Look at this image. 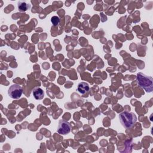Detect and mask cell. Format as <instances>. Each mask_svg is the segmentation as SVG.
<instances>
[{
    "label": "cell",
    "mask_w": 153,
    "mask_h": 153,
    "mask_svg": "<svg viewBox=\"0 0 153 153\" xmlns=\"http://www.w3.org/2000/svg\"><path fill=\"white\" fill-rule=\"evenodd\" d=\"M119 119L122 126L126 128H131L137 121V117L134 113L126 111L119 115Z\"/></svg>",
    "instance_id": "1"
},
{
    "label": "cell",
    "mask_w": 153,
    "mask_h": 153,
    "mask_svg": "<svg viewBox=\"0 0 153 153\" xmlns=\"http://www.w3.org/2000/svg\"><path fill=\"white\" fill-rule=\"evenodd\" d=\"M138 84L146 92H151L153 87V79L151 76H147L143 73L137 74Z\"/></svg>",
    "instance_id": "2"
},
{
    "label": "cell",
    "mask_w": 153,
    "mask_h": 153,
    "mask_svg": "<svg viewBox=\"0 0 153 153\" xmlns=\"http://www.w3.org/2000/svg\"><path fill=\"white\" fill-rule=\"evenodd\" d=\"M23 93V88L19 84H13L10 87L8 90V96L14 99H19L21 97Z\"/></svg>",
    "instance_id": "3"
},
{
    "label": "cell",
    "mask_w": 153,
    "mask_h": 153,
    "mask_svg": "<svg viewBox=\"0 0 153 153\" xmlns=\"http://www.w3.org/2000/svg\"><path fill=\"white\" fill-rule=\"evenodd\" d=\"M71 126L69 123L68 121L60 120L59 121L58 127H57V132L60 134H66L71 131Z\"/></svg>",
    "instance_id": "4"
},
{
    "label": "cell",
    "mask_w": 153,
    "mask_h": 153,
    "mask_svg": "<svg viewBox=\"0 0 153 153\" xmlns=\"http://www.w3.org/2000/svg\"><path fill=\"white\" fill-rule=\"evenodd\" d=\"M18 10L20 12H25L30 8V4L26 1H20L17 3Z\"/></svg>",
    "instance_id": "5"
},
{
    "label": "cell",
    "mask_w": 153,
    "mask_h": 153,
    "mask_svg": "<svg viewBox=\"0 0 153 153\" xmlns=\"http://www.w3.org/2000/svg\"><path fill=\"white\" fill-rule=\"evenodd\" d=\"M33 97L36 100H41L44 97V92L40 87H35L32 90Z\"/></svg>",
    "instance_id": "6"
},
{
    "label": "cell",
    "mask_w": 153,
    "mask_h": 153,
    "mask_svg": "<svg viewBox=\"0 0 153 153\" xmlns=\"http://www.w3.org/2000/svg\"><path fill=\"white\" fill-rule=\"evenodd\" d=\"M90 87L89 85L87 83L84 82H79L78 84L77 87V90L78 92L82 94H84L85 93H87L89 91Z\"/></svg>",
    "instance_id": "7"
},
{
    "label": "cell",
    "mask_w": 153,
    "mask_h": 153,
    "mask_svg": "<svg viewBox=\"0 0 153 153\" xmlns=\"http://www.w3.org/2000/svg\"><path fill=\"white\" fill-rule=\"evenodd\" d=\"M59 21H60V19L58 16H54L51 18V22L54 26L58 25V24L59 23Z\"/></svg>",
    "instance_id": "8"
}]
</instances>
